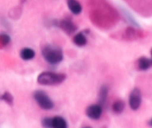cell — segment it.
<instances>
[{
	"label": "cell",
	"instance_id": "12",
	"mask_svg": "<svg viewBox=\"0 0 152 128\" xmlns=\"http://www.w3.org/2000/svg\"><path fill=\"white\" fill-rule=\"evenodd\" d=\"M53 128H68V124L62 116H55L53 118Z\"/></svg>",
	"mask_w": 152,
	"mask_h": 128
},
{
	"label": "cell",
	"instance_id": "1",
	"mask_svg": "<svg viewBox=\"0 0 152 128\" xmlns=\"http://www.w3.org/2000/svg\"><path fill=\"white\" fill-rule=\"evenodd\" d=\"M42 53L47 62L51 65H56L63 59V53L60 47L48 44L43 47Z\"/></svg>",
	"mask_w": 152,
	"mask_h": 128
},
{
	"label": "cell",
	"instance_id": "16",
	"mask_svg": "<svg viewBox=\"0 0 152 128\" xmlns=\"http://www.w3.org/2000/svg\"><path fill=\"white\" fill-rule=\"evenodd\" d=\"M10 38L7 34H1V36H0V43H1V47L7 45L10 42Z\"/></svg>",
	"mask_w": 152,
	"mask_h": 128
},
{
	"label": "cell",
	"instance_id": "11",
	"mask_svg": "<svg viewBox=\"0 0 152 128\" xmlns=\"http://www.w3.org/2000/svg\"><path fill=\"white\" fill-rule=\"evenodd\" d=\"M108 88L106 85H102L100 87V90H99V105L101 106L105 105V102H106L107 96H108Z\"/></svg>",
	"mask_w": 152,
	"mask_h": 128
},
{
	"label": "cell",
	"instance_id": "5",
	"mask_svg": "<svg viewBox=\"0 0 152 128\" xmlns=\"http://www.w3.org/2000/svg\"><path fill=\"white\" fill-rule=\"evenodd\" d=\"M102 108L100 105H91L87 108L86 113L91 119H99L102 116Z\"/></svg>",
	"mask_w": 152,
	"mask_h": 128
},
{
	"label": "cell",
	"instance_id": "7",
	"mask_svg": "<svg viewBox=\"0 0 152 128\" xmlns=\"http://www.w3.org/2000/svg\"><path fill=\"white\" fill-rule=\"evenodd\" d=\"M67 4L70 11L74 15H79L83 10L81 4L77 0H67Z\"/></svg>",
	"mask_w": 152,
	"mask_h": 128
},
{
	"label": "cell",
	"instance_id": "13",
	"mask_svg": "<svg viewBox=\"0 0 152 128\" xmlns=\"http://www.w3.org/2000/svg\"><path fill=\"white\" fill-rule=\"evenodd\" d=\"M125 108V103L122 100H117L112 105L113 111L116 113H121Z\"/></svg>",
	"mask_w": 152,
	"mask_h": 128
},
{
	"label": "cell",
	"instance_id": "19",
	"mask_svg": "<svg viewBox=\"0 0 152 128\" xmlns=\"http://www.w3.org/2000/svg\"><path fill=\"white\" fill-rule=\"evenodd\" d=\"M151 56H152V49H151Z\"/></svg>",
	"mask_w": 152,
	"mask_h": 128
},
{
	"label": "cell",
	"instance_id": "14",
	"mask_svg": "<svg viewBox=\"0 0 152 128\" xmlns=\"http://www.w3.org/2000/svg\"><path fill=\"white\" fill-rule=\"evenodd\" d=\"M1 99L6 103L8 104L9 105H13V97L9 92H4L1 96Z\"/></svg>",
	"mask_w": 152,
	"mask_h": 128
},
{
	"label": "cell",
	"instance_id": "15",
	"mask_svg": "<svg viewBox=\"0 0 152 128\" xmlns=\"http://www.w3.org/2000/svg\"><path fill=\"white\" fill-rule=\"evenodd\" d=\"M42 125L45 128H53V118H45L42 121Z\"/></svg>",
	"mask_w": 152,
	"mask_h": 128
},
{
	"label": "cell",
	"instance_id": "10",
	"mask_svg": "<svg viewBox=\"0 0 152 128\" xmlns=\"http://www.w3.org/2000/svg\"><path fill=\"white\" fill-rule=\"evenodd\" d=\"M73 41L77 46L83 47V46L86 45V43H87V39H86L85 34H83V33H79L74 36Z\"/></svg>",
	"mask_w": 152,
	"mask_h": 128
},
{
	"label": "cell",
	"instance_id": "2",
	"mask_svg": "<svg viewBox=\"0 0 152 128\" xmlns=\"http://www.w3.org/2000/svg\"><path fill=\"white\" fill-rule=\"evenodd\" d=\"M66 79V75L53 72H42L37 77V82L42 85H56L63 82Z\"/></svg>",
	"mask_w": 152,
	"mask_h": 128
},
{
	"label": "cell",
	"instance_id": "9",
	"mask_svg": "<svg viewBox=\"0 0 152 128\" xmlns=\"http://www.w3.org/2000/svg\"><path fill=\"white\" fill-rule=\"evenodd\" d=\"M34 56H35V52L33 49L29 48V47L23 48L20 51V57L23 60H31V59H34Z\"/></svg>",
	"mask_w": 152,
	"mask_h": 128
},
{
	"label": "cell",
	"instance_id": "6",
	"mask_svg": "<svg viewBox=\"0 0 152 128\" xmlns=\"http://www.w3.org/2000/svg\"><path fill=\"white\" fill-rule=\"evenodd\" d=\"M59 25H60L61 28L68 34L72 33H74L77 30V27L73 23L72 21L68 19H63V20L61 21Z\"/></svg>",
	"mask_w": 152,
	"mask_h": 128
},
{
	"label": "cell",
	"instance_id": "3",
	"mask_svg": "<svg viewBox=\"0 0 152 128\" xmlns=\"http://www.w3.org/2000/svg\"><path fill=\"white\" fill-rule=\"evenodd\" d=\"M34 98L42 109L48 111V110H51L54 106L53 102H52L50 97L48 96L45 92L42 90H37L34 92Z\"/></svg>",
	"mask_w": 152,
	"mask_h": 128
},
{
	"label": "cell",
	"instance_id": "18",
	"mask_svg": "<svg viewBox=\"0 0 152 128\" xmlns=\"http://www.w3.org/2000/svg\"><path fill=\"white\" fill-rule=\"evenodd\" d=\"M83 128H91V127H83Z\"/></svg>",
	"mask_w": 152,
	"mask_h": 128
},
{
	"label": "cell",
	"instance_id": "4",
	"mask_svg": "<svg viewBox=\"0 0 152 128\" xmlns=\"http://www.w3.org/2000/svg\"><path fill=\"white\" fill-rule=\"evenodd\" d=\"M129 106L133 111H137L140 107L141 102H142V95L139 88L135 87L131 92L129 96Z\"/></svg>",
	"mask_w": 152,
	"mask_h": 128
},
{
	"label": "cell",
	"instance_id": "17",
	"mask_svg": "<svg viewBox=\"0 0 152 128\" xmlns=\"http://www.w3.org/2000/svg\"><path fill=\"white\" fill-rule=\"evenodd\" d=\"M149 124H150V125H151V126H152V119H151V121H149Z\"/></svg>",
	"mask_w": 152,
	"mask_h": 128
},
{
	"label": "cell",
	"instance_id": "8",
	"mask_svg": "<svg viewBox=\"0 0 152 128\" xmlns=\"http://www.w3.org/2000/svg\"><path fill=\"white\" fill-rule=\"evenodd\" d=\"M137 68L140 71H146L151 67V61L145 56H142L137 60Z\"/></svg>",
	"mask_w": 152,
	"mask_h": 128
}]
</instances>
